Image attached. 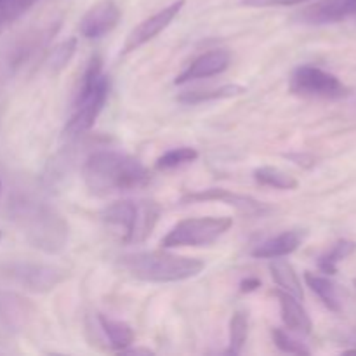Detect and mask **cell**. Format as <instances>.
I'll use <instances>...</instances> for the list:
<instances>
[{
	"instance_id": "1",
	"label": "cell",
	"mask_w": 356,
	"mask_h": 356,
	"mask_svg": "<svg viewBox=\"0 0 356 356\" xmlns=\"http://www.w3.org/2000/svg\"><path fill=\"white\" fill-rule=\"evenodd\" d=\"M82 177L90 193L97 197L143 188L149 183V170L131 155L101 149L87 156Z\"/></svg>"
},
{
	"instance_id": "2",
	"label": "cell",
	"mask_w": 356,
	"mask_h": 356,
	"mask_svg": "<svg viewBox=\"0 0 356 356\" xmlns=\"http://www.w3.org/2000/svg\"><path fill=\"white\" fill-rule=\"evenodd\" d=\"M120 266L131 277L149 284H172L197 277L205 268L204 261L197 257L177 256L165 249L146 252L125 254L120 257Z\"/></svg>"
},
{
	"instance_id": "3",
	"label": "cell",
	"mask_w": 356,
	"mask_h": 356,
	"mask_svg": "<svg viewBox=\"0 0 356 356\" xmlns=\"http://www.w3.org/2000/svg\"><path fill=\"white\" fill-rule=\"evenodd\" d=\"M16 218L26 240L35 249L45 254H59L66 249L68 222L47 202L24 198L17 204Z\"/></svg>"
},
{
	"instance_id": "4",
	"label": "cell",
	"mask_w": 356,
	"mask_h": 356,
	"mask_svg": "<svg viewBox=\"0 0 356 356\" xmlns=\"http://www.w3.org/2000/svg\"><path fill=\"white\" fill-rule=\"evenodd\" d=\"M108 94L110 79L103 75V61L99 56H92L83 72L82 86L73 104V113L65 127L66 134L73 138L89 131L103 111Z\"/></svg>"
},
{
	"instance_id": "5",
	"label": "cell",
	"mask_w": 356,
	"mask_h": 356,
	"mask_svg": "<svg viewBox=\"0 0 356 356\" xmlns=\"http://www.w3.org/2000/svg\"><path fill=\"white\" fill-rule=\"evenodd\" d=\"M160 212L162 209L153 200H120L108 205L101 219L122 243H141L153 233Z\"/></svg>"
},
{
	"instance_id": "6",
	"label": "cell",
	"mask_w": 356,
	"mask_h": 356,
	"mask_svg": "<svg viewBox=\"0 0 356 356\" xmlns=\"http://www.w3.org/2000/svg\"><path fill=\"white\" fill-rule=\"evenodd\" d=\"M233 226L232 218H190L179 221L165 236L160 245L163 249L177 247H205L221 238Z\"/></svg>"
},
{
	"instance_id": "7",
	"label": "cell",
	"mask_w": 356,
	"mask_h": 356,
	"mask_svg": "<svg viewBox=\"0 0 356 356\" xmlns=\"http://www.w3.org/2000/svg\"><path fill=\"white\" fill-rule=\"evenodd\" d=\"M0 275L6 280L30 292H37V294L51 292L68 277L66 270L63 268L54 266V264L31 263V261H17V263L6 264L0 270Z\"/></svg>"
},
{
	"instance_id": "8",
	"label": "cell",
	"mask_w": 356,
	"mask_h": 356,
	"mask_svg": "<svg viewBox=\"0 0 356 356\" xmlns=\"http://www.w3.org/2000/svg\"><path fill=\"white\" fill-rule=\"evenodd\" d=\"M291 92L302 97L318 99H341L348 96L350 89L334 73L313 65H301L292 72Z\"/></svg>"
},
{
	"instance_id": "9",
	"label": "cell",
	"mask_w": 356,
	"mask_h": 356,
	"mask_svg": "<svg viewBox=\"0 0 356 356\" xmlns=\"http://www.w3.org/2000/svg\"><path fill=\"white\" fill-rule=\"evenodd\" d=\"M35 306L23 296L0 291V337H14L33 320Z\"/></svg>"
},
{
	"instance_id": "10",
	"label": "cell",
	"mask_w": 356,
	"mask_h": 356,
	"mask_svg": "<svg viewBox=\"0 0 356 356\" xmlns=\"http://www.w3.org/2000/svg\"><path fill=\"white\" fill-rule=\"evenodd\" d=\"M204 202H221L229 205L245 216H266L271 211L266 204L256 200L247 195L233 193L225 188H209V190H198L193 193H186L181 198V204H204Z\"/></svg>"
},
{
	"instance_id": "11",
	"label": "cell",
	"mask_w": 356,
	"mask_h": 356,
	"mask_svg": "<svg viewBox=\"0 0 356 356\" xmlns=\"http://www.w3.org/2000/svg\"><path fill=\"white\" fill-rule=\"evenodd\" d=\"M184 2H186V0H176V2H172L170 6L163 7L162 10H159L156 14H153V16L146 17L145 21H141V23H139L138 26L127 35V38H125L122 54H129V52L136 51V49H139L141 45L148 44L149 40H153L156 35L162 33V31L165 30L174 19H176V16L184 7Z\"/></svg>"
},
{
	"instance_id": "12",
	"label": "cell",
	"mask_w": 356,
	"mask_h": 356,
	"mask_svg": "<svg viewBox=\"0 0 356 356\" xmlns=\"http://www.w3.org/2000/svg\"><path fill=\"white\" fill-rule=\"evenodd\" d=\"M122 17V9L115 0H99L94 3L80 19V33L89 40L106 37L117 28Z\"/></svg>"
},
{
	"instance_id": "13",
	"label": "cell",
	"mask_w": 356,
	"mask_h": 356,
	"mask_svg": "<svg viewBox=\"0 0 356 356\" xmlns=\"http://www.w3.org/2000/svg\"><path fill=\"white\" fill-rule=\"evenodd\" d=\"M229 63H232V56H229L228 51H225V49H214V51L205 52V54L198 56L195 61H191L188 65V68L176 76L174 83L176 86H183V83L191 82V80L221 75L222 72L228 70Z\"/></svg>"
},
{
	"instance_id": "14",
	"label": "cell",
	"mask_w": 356,
	"mask_h": 356,
	"mask_svg": "<svg viewBox=\"0 0 356 356\" xmlns=\"http://www.w3.org/2000/svg\"><path fill=\"white\" fill-rule=\"evenodd\" d=\"M350 17H356V0H320L299 14L306 24L341 23Z\"/></svg>"
},
{
	"instance_id": "15",
	"label": "cell",
	"mask_w": 356,
	"mask_h": 356,
	"mask_svg": "<svg viewBox=\"0 0 356 356\" xmlns=\"http://www.w3.org/2000/svg\"><path fill=\"white\" fill-rule=\"evenodd\" d=\"M275 296H277L278 305H280V315L285 327L292 332L301 334V336H309L313 330V322L309 318L308 312L299 302V299L289 294V292L282 291V289H278Z\"/></svg>"
},
{
	"instance_id": "16",
	"label": "cell",
	"mask_w": 356,
	"mask_h": 356,
	"mask_svg": "<svg viewBox=\"0 0 356 356\" xmlns=\"http://www.w3.org/2000/svg\"><path fill=\"white\" fill-rule=\"evenodd\" d=\"M302 240H305V233L299 232V229L284 232L259 243L252 250V256L257 257V259H275V257L291 256L292 252L299 249Z\"/></svg>"
},
{
	"instance_id": "17",
	"label": "cell",
	"mask_w": 356,
	"mask_h": 356,
	"mask_svg": "<svg viewBox=\"0 0 356 356\" xmlns=\"http://www.w3.org/2000/svg\"><path fill=\"white\" fill-rule=\"evenodd\" d=\"M270 273L273 277L275 284L282 289V291L289 292L294 298H298L299 301H302L305 298V292H302V284L299 280L298 273H296L294 266H292L289 261L282 259V257H275L270 263Z\"/></svg>"
},
{
	"instance_id": "18",
	"label": "cell",
	"mask_w": 356,
	"mask_h": 356,
	"mask_svg": "<svg viewBox=\"0 0 356 356\" xmlns=\"http://www.w3.org/2000/svg\"><path fill=\"white\" fill-rule=\"evenodd\" d=\"M305 280L308 284V287L312 289L313 294L318 296L320 301L334 313H339L343 309V305H341L339 292H337V285L330 280L325 275L312 273V271H306Z\"/></svg>"
},
{
	"instance_id": "19",
	"label": "cell",
	"mask_w": 356,
	"mask_h": 356,
	"mask_svg": "<svg viewBox=\"0 0 356 356\" xmlns=\"http://www.w3.org/2000/svg\"><path fill=\"white\" fill-rule=\"evenodd\" d=\"M97 322H99V327L104 332V336L110 341V346L113 350H117L118 353L134 343V330H132V327L129 323L120 322V320L108 318L106 315L97 316Z\"/></svg>"
},
{
	"instance_id": "20",
	"label": "cell",
	"mask_w": 356,
	"mask_h": 356,
	"mask_svg": "<svg viewBox=\"0 0 356 356\" xmlns=\"http://www.w3.org/2000/svg\"><path fill=\"white\" fill-rule=\"evenodd\" d=\"M243 92H245V87L236 86V83H228V86L214 87V89L186 90V92L177 96V101L184 104H200V103H207V101L228 99V97L240 96V94Z\"/></svg>"
},
{
	"instance_id": "21",
	"label": "cell",
	"mask_w": 356,
	"mask_h": 356,
	"mask_svg": "<svg viewBox=\"0 0 356 356\" xmlns=\"http://www.w3.org/2000/svg\"><path fill=\"white\" fill-rule=\"evenodd\" d=\"M254 179L261 186H270L275 190H296L299 186L298 179L277 167H259L254 170Z\"/></svg>"
},
{
	"instance_id": "22",
	"label": "cell",
	"mask_w": 356,
	"mask_h": 356,
	"mask_svg": "<svg viewBox=\"0 0 356 356\" xmlns=\"http://www.w3.org/2000/svg\"><path fill=\"white\" fill-rule=\"evenodd\" d=\"M356 252V242L351 240H339V242L334 243L318 261V266L322 270V273L325 275H336L337 266H339L341 261H344L346 257H350L351 254Z\"/></svg>"
},
{
	"instance_id": "23",
	"label": "cell",
	"mask_w": 356,
	"mask_h": 356,
	"mask_svg": "<svg viewBox=\"0 0 356 356\" xmlns=\"http://www.w3.org/2000/svg\"><path fill=\"white\" fill-rule=\"evenodd\" d=\"M247 336H249V318L247 313L235 312L232 320H229V346L226 350L228 355H240L243 346L247 343Z\"/></svg>"
},
{
	"instance_id": "24",
	"label": "cell",
	"mask_w": 356,
	"mask_h": 356,
	"mask_svg": "<svg viewBox=\"0 0 356 356\" xmlns=\"http://www.w3.org/2000/svg\"><path fill=\"white\" fill-rule=\"evenodd\" d=\"M198 159V152L190 146H181V148L169 149V152L163 153L162 156H159L156 160V169L159 170H172L177 167L188 165V163H193Z\"/></svg>"
},
{
	"instance_id": "25",
	"label": "cell",
	"mask_w": 356,
	"mask_h": 356,
	"mask_svg": "<svg viewBox=\"0 0 356 356\" xmlns=\"http://www.w3.org/2000/svg\"><path fill=\"white\" fill-rule=\"evenodd\" d=\"M38 0H0V31L19 19Z\"/></svg>"
},
{
	"instance_id": "26",
	"label": "cell",
	"mask_w": 356,
	"mask_h": 356,
	"mask_svg": "<svg viewBox=\"0 0 356 356\" xmlns=\"http://www.w3.org/2000/svg\"><path fill=\"white\" fill-rule=\"evenodd\" d=\"M271 337H273L275 346L280 351L289 355H309L312 351L305 346L302 343H299L298 339H294L292 336H289L285 330L282 329H273L271 330Z\"/></svg>"
},
{
	"instance_id": "27",
	"label": "cell",
	"mask_w": 356,
	"mask_h": 356,
	"mask_svg": "<svg viewBox=\"0 0 356 356\" xmlns=\"http://www.w3.org/2000/svg\"><path fill=\"white\" fill-rule=\"evenodd\" d=\"M76 51V38H70V40H65L63 44H59L58 47L52 51L51 56V66L54 72H59L61 68H65L70 63V59L73 58Z\"/></svg>"
},
{
	"instance_id": "28",
	"label": "cell",
	"mask_w": 356,
	"mask_h": 356,
	"mask_svg": "<svg viewBox=\"0 0 356 356\" xmlns=\"http://www.w3.org/2000/svg\"><path fill=\"white\" fill-rule=\"evenodd\" d=\"M302 2H308V0H243L242 3L249 7H287Z\"/></svg>"
},
{
	"instance_id": "29",
	"label": "cell",
	"mask_w": 356,
	"mask_h": 356,
	"mask_svg": "<svg viewBox=\"0 0 356 356\" xmlns=\"http://www.w3.org/2000/svg\"><path fill=\"white\" fill-rule=\"evenodd\" d=\"M259 287H261V280L256 277H247L240 282V292H243V294H249V292L257 291Z\"/></svg>"
},
{
	"instance_id": "30",
	"label": "cell",
	"mask_w": 356,
	"mask_h": 356,
	"mask_svg": "<svg viewBox=\"0 0 356 356\" xmlns=\"http://www.w3.org/2000/svg\"><path fill=\"white\" fill-rule=\"evenodd\" d=\"M120 353H124V355H152L153 351L141 350V348H136V350H132V348H125V350H122Z\"/></svg>"
},
{
	"instance_id": "31",
	"label": "cell",
	"mask_w": 356,
	"mask_h": 356,
	"mask_svg": "<svg viewBox=\"0 0 356 356\" xmlns=\"http://www.w3.org/2000/svg\"><path fill=\"white\" fill-rule=\"evenodd\" d=\"M0 240H2V232H0Z\"/></svg>"
},
{
	"instance_id": "32",
	"label": "cell",
	"mask_w": 356,
	"mask_h": 356,
	"mask_svg": "<svg viewBox=\"0 0 356 356\" xmlns=\"http://www.w3.org/2000/svg\"><path fill=\"white\" fill-rule=\"evenodd\" d=\"M0 188H2V181H0Z\"/></svg>"
},
{
	"instance_id": "33",
	"label": "cell",
	"mask_w": 356,
	"mask_h": 356,
	"mask_svg": "<svg viewBox=\"0 0 356 356\" xmlns=\"http://www.w3.org/2000/svg\"><path fill=\"white\" fill-rule=\"evenodd\" d=\"M355 287H356V278H355Z\"/></svg>"
}]
</instances>
